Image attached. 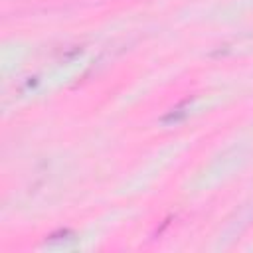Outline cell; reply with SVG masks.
<instances>
[{"label": "cell", "instance_id": "6da1fadb", "mask_svg": "<svg viewBox=\"0 0 253 253\" xmlns=\"http://www.w3.org/2000/svg\"><path fill=\"white\" fill-rule=\"evenodd\" d=\"M186 105H188V101H186V103H182L180 107L172 109V111L162 119V123H178L182 117H186Z\"/></svg>", "mask_w": 253, "mask_h": 253}]
</instances>
